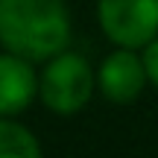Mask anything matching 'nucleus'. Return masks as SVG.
<instances>
[{
    "label": "nucleus",
    "instance_id": "nucleus-4",
    "mask_svg": "<svg viewBox=\"0 0 158 158\" xmlns=\"http://www.w3.org/2000/svg\"><path fill=\"white\" fill-rule=\"evenodd\" d=\"M143 62L126 50H117L102 62L100 68V88L111 102H132L143 91Z\"/></svg>",
    "mask_w": 158,
    "mask_h": 158
},
{
    "label": "nucleus",
    "instance_id": "nucleus-3",
    "mask_svg": "<svg viewBox=\"0 0 158 158\" xmlns=\"http://www.w3.org/2000/svg\"><path fill=\"white\" fill-rule=\"evenodd\" d=\"M100 23L120 47H141L158 35V0H100Z\"/></svg>",
    "mask_w": 158,
    "mask_h": 158
},
{
    "label": "nucleus",
    "instance_id": "nucleus-7",
    "mask_svg": "<svg viewBox=\"0 0 158 158\" xmlns=\"http://www.w3.org/2000/svg\"><path fill=\"white\" fill-rule=\"evenodd\" d=\"M141 62H143V73L158 85V35L147 41V53H143Z\"/></svg>",
    "mask_w": 158,
    "mask_h": 158
},
{
    "label": "nucleus",
    "instance_id": "nucleus-1",
    "mask_svg": "<svg viewBox=\"0 0 158 158\" xmlns=\"http://www.w3.org/2000/svg\"><path fill=\"white\" fill-rule=\"evenodd\" d=\"M70 38L62 0H0V44L21 59H53Z\"/></svg>",
    "mask_w": 158,
    "mask_h": 158
},
{
    "label": "nucleus",
    "instance_id": "nucleus-5",
    "mask_svg": "<svg viewBox=\"0 0 158 158\" xmlns=\"http://www.w3.org/2000/svg\"><path fill=\"white\" fill-rule=\"evenodd\" d=\"M35 73L21 56H0V117L15 114L32 100L35 94Z\"/></svg>",
    "mask_w": 158,
    "mask_h": 158
},
{
    "label": "nucleus",
    "instance_id": "nucleus-6",
    "mask_svg": "<svg viewBox=\"0 0 158 158\" xmlns=\"http://www.w3.org/2000/svg\"><path fill=\"white\" fill-rule=\"evenodd\" d=\"M41 147L35 135L12 120H0V158H38Z\"/></svg>",
    "mask_w": 158,
    "mask_h": 158
},
{
    "label": "nucleus",
    "instance_id": "nucleus-2",
    "mask_svg": "<svg viewBox=\"0 0 158 158\" xmlns=\"http://www.w3.org/2000/svg\"><path fill=\"white\" fill-rule=\"evenodd\" d=\"M41 100L56 114H73L91 100L94 91V73L88 62L76 53H62L47 64L41 76Z\"/></svg>",
    "mask_w": 158,
    "mask_h": 158
}]
</instances>
